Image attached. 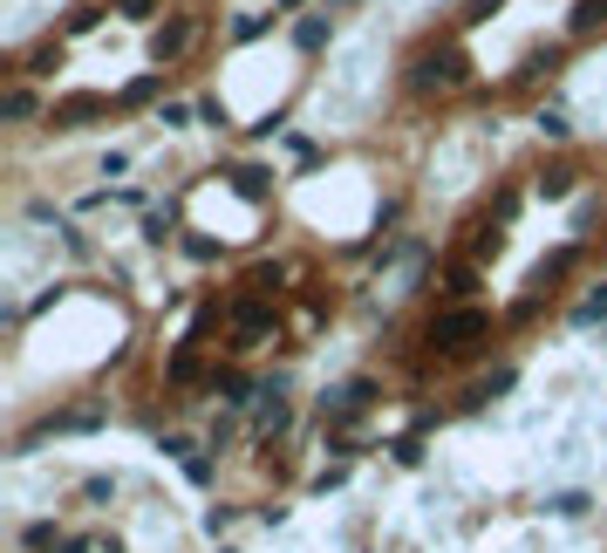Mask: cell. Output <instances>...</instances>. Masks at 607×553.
Listing matches in <instances>:
<instances>
[{"mask_svg": "<svg viewBox=\"0 0 607 553\" xmlns=\"http://www.w3.org/2000/svg\"><path fill=\"white\" fill-rule=\"evenodd\" d=\"M116 14H123V21H151L157 14V0H110Z\"/></svg>", "mask_w": 607, "mask_h": 553, "instance_id": "obj_4", "label": "cell"}, {"mask_svg": "<svg viewBox=\"0 0 607 553\" xmlns=\"http://www.w3.org/2000/svg\"><path fill=\"white\" fill-rule=\"evenodd\" d=\"M471 335H485V315H478V308L437 321V342H444V349H471Z\"/></svg>", "mask_w": 607, "mask_h": 553, "instance_id": "obj_2", "label": "cell"}, {"mask_svg": "<svg viewBox=\"0 0 607 553\" xmlns=\"http://www.w3.org/2000/svg\"><path fill=\"white\" fill-rule=\"evenodd\" d=\"M7 117H35V89H7Z\"/></svg>", "mask_w": 607, "mask_h": 553, "instance_id": "obj_5", "label": "cell"}, {"mask_svg": "<svg viewBox=\"0 0 607 553\" xmlns=\"http://www.w3.org/2000/svg\"><path fill=\"white\" fill-rule=\"evenodd\" d=\"M191 48H198V14H171V21L151 35V62L157 69H171V62H185Z\"/></svg>", "mask_w": 607, "mask_h": 553, "instance_id": "obj_1", "label": "cell"}, {"mask_svg": "<svg viewBox=\"0 0 607 553\" xmlns=\"http://www.w3.org/2000/svg\"><path fill=\"white\" fill-rule=\"evenodd\" d=\"M451 82H464V55H430V62H423L417 69V89H451Z\"/></svg>", "mask_w": 607, "mask_h": 553, "instance_id": "obj_3", "label": "cell"}]
</instances>
